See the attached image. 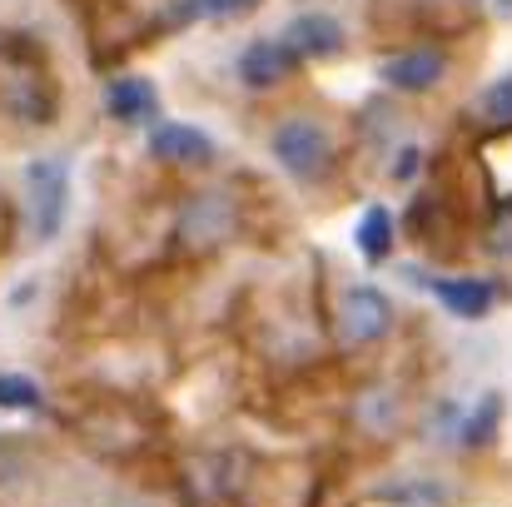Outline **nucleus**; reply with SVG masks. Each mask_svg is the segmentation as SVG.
Instances as JSON below:
<instances>
[{
	"instance_id": "obj_4",
	"label": "nucleus",
	"mask_w": 512,
	"mask_h": 507,
	"mask_svg": "<svg viewBox=\"0 0 512 507\" xmlns=\"http://www.w3.org/2000/svg\"><path fill=\"white\" fill-rule=\"evenodd\" d=\"M229 229H234V204L219 199V194H204V199H194V204L184 209V219H179V244H184V249H219V244L229 239Z\"/></svg>"
},
{
	"instance_id": "obj_10",
	"label": "nucleus",
	"mask_w": 512,
	"mask_h": 507,
	"mask_svg": "<svg viewBox=\"0 0 512 507\" xmlns=\"http://www.w3.org/2000/svg\"><path fill=\"white\" fill-rule=\"evenodd\" d=\"M105 110H110L115 120H150V115H155V85L125 75V80H115V85L105 90Z\"/></svg>"
},
{
	"instance_id": "obj_5",
	"label": "nucleus",
	"mask_w": 512,
	"mask_h": 507,
	"mask_svg": "<svg viewBox=\"0 0 512 507\" xmlns=\"http://www.w3.org/2000/svg\"><path fill=\"white\" fill-rule=\"evenodd\" d=\"M150 155L165 165H209L214 160V140L194 125H155L150 130Z\"/></svg>"
},
{
	"instance_id": "obj_8",
	"label": "nucleus",
	"mask_w": 512,
	"mask_h": 507,
	"mask_svg": "<svg viewBox=\"0 0 512 507\" xmlns=\"http://www.w3.org/2000/svg\"><path fill=\"white\" fill-rule=\"evenodd\" d=\"M443 70H448V60H443L438 50H403V55H393V60L383 65V85L418 95V90H433V85L443 80Z\"/></svg>"
},
{
	"instance_id": "obj_6",
	"label": "nucleus",
	"mask_w": 512,
	"mask_h": 507,
	"mask_svg": "<svg viewBox=\"0 0 512 507\" xmlns=\"http://www.w3.org/2000/svg\"><path fill=\"white\" fill-rule=\"evenodd\" d=\"M284 45L294 50V60H324V55L343 50V30L339 20H329V15H299V20H289Z\"/></svg>"
},
{
	"instance_id": "obj_7",
	"label": "nucleus",
	"mask_w": 512,
	"mask_h": 507,
	"mask_svg": "<svg viewBox=\"0 0 512 507\" xmlns=\"http://www.w3.org/2000/svg\"><path fill=\"white\" fill-rule=\"evenodd\" d=\"M289 70H294V50H289L284 40H254V45L239 55V80L254 85V90H274Z\"/></svg>"
},
{
	"instance_id": "obj_2",
	"label": "nucleus",
	"mask_w": 512,
	"mask_h": 507,
	"mask_svg": "<svg viewBox=\"0 0 512 507\" xmlns=\"http://www.w3.org/2000/svg\"><path fill=\"white\" fill-rule=\"evenodd\" d=\"M25 189H30V229L35 239H55L65 224V204H70V179L60 160H35L25 169Z\"/></svg>"
},
{
	"instance_id": "obj_15",
	"label": "nucleus",
	"mask_w": 512,
	"mask_h": 507,
	"mask_svg": "<svg viewBox=\"0 0 512 507\" xmlns=\"http://www.w3.org/2000/svg\"><path fill=\"white\" fill-rule=\"evenodd\" d=\"M488 244H493L498 254H512V204L498 209V219H493V229H488Z\"/></svg>"
},
{
	"instance_id": "obj_13",
	"label": "nucleus",
	"mask_w": 512,
	"mask_h": 507,
	"mask_svg": "<svg viewBox=\"0 0 512 507\" xmlns=\"http://www.w3.org/2000/svg\"><path fill=\"white\" fill-rule=\"evenodd\" d=\"M254 0H184L174 20H209V15H244Z\"/></svg>"
},
{
	"instance_id": "obj_12",
	"label": "nucleus",
	"mask_w": 512,
	"mask_h": 507,
	"mask_svg": "<svg viewBox=\"0 0 512 507\" xmlns=\"http://www.w3.org/2000/svg\"><path fill=\"white\" fill-rule=\"evenodd\" d=\"M478 120L493 125V130H512V75H503L498 85L483 90V100H478Z\"/></svg>"
},
{
	"instance_id": "obj_11",
	"label": "nucleus",
	"mask_w": 512,
	"mask_h": 507,
	"mask_svg": "<svg viewBox=\"0 0 512 507\" xmlns=\"http://www.w3.org/2000/svg\"><path fill=\"white\" fill-rule=\"evenodd\" d=\"M358 249H363L368 264H383L388 259V249H393V214L383 204L363 209V219H358Z\"/></svg>"
},
{
	"instance_id": "obj_14",
	"label": "nucleus",
	"mask_w": 512,
	"mask_h": 507,
	"mask_svg": "<svg viewBox=\"0 0 512 507\" xmlns=\"http://www.w3.org/2000/svg\"><path fill=\"white\" fill-rule=\"evenodd\" d=\"M0 408H40V388L20 373H5L0 378Z\"/></svg>"
},
{
	"instance_id": "obj_1",
	"label": "nucleus",
	"mask_w": 512,
	"mask_h": 507,
	"mask_svg": "<svg viewBox=\"0 0 512 507\" xmlns=\"http://www.w3.org/2000/svg\"><path fill=\"white\" fill-rule=\"evenodd\" d=\"M274 160L289 169L294 179H314V174H324L334 165V140L314 120H284L274 130Z\"/></svg>"
},
{
	"instance_id": "obj_9",
	"label": "nucleus",
	"mask_w": 512,
	"mask_h": 507,
	"mask_svg": "<svg viewBox=\"0 0 512 507\" xmlns=\"http://www.w3.org/2000/svg\"><path fill=\"white\" fill-rule=\"evenodd\" d=\"M433 294L458 319H483L493 309V284H483V279H433Z\"/></svg>"
},
{
	"instance_id": "obj_3",
	"label": "nucleus",
	"mask_w": 512,
	"mask_h": 507,
	"mask_svg": "<svg viewBox=\"0 0 512 507\" xmlns=\"http://www.w3.org/2000/svg\"><path fill=\"white\" fill-rule=\"evenodd\" d=\"M339 329L348 343H378V338L393 329V304L383 289L373 284H353L339 304Z\"/></svg>"
}]
</instances>
